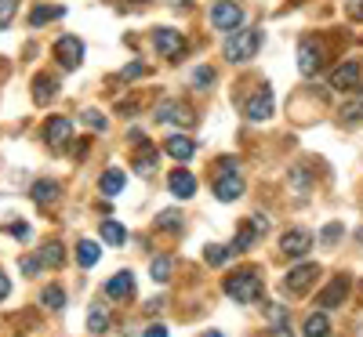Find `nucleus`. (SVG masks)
Here are the masks:
<instances>
[{
	"mask_svg": "<svg viewBox=\"0 0 363 337\" xmlns=\"http://www.w3.org/2000/svg\"><path fill=\"white\" fill-rule=\"evenodd\" d=\"M99 236L109 243V247H124V243H128V229L124 225H120V222H102V229H99Z\"/></svg>",
	"mask_w": 363,
	"mask_h": 337,
	"instance_id": "27",
	"label": "nucleus"
},
{
	"mask_svg": "<svg viewBox=\"0 0 363 337\" xmlns=\"http://www.w3.org/2000/svg\"><path fill=\"white\" fill-rule=\"evenodd\" d=\"M145 73H149V66H145V62H138V58H135V62H128L124 69L116 73V80H124V84H128V80H138V76H145Z\"/></svg>",
	"mask_w": 363,
	"mask_h": 337,
	"instance_id": "34",
	"label": "nucleus"
},
{
	"mask_svg": "<svg viewBox=\"0 0 363 337\" xmlns=\"http://www.w3.org/2000/svg\"><path fill=\"white\" fill-rule=\"evenodd\" d=\"M40 304H44V309H66V290L62 287H44Z\"/></svg>",
	"mask_w": 363,
	"mask_h": 337,
	"instance_id": "31",
	"label": "nucleus"
},
{
	"mask_svg": "<svg viewBox=\"0 0 363 337\" xmlns=\"http://www.w3.org/2000/svg\"><path fill=\"white\" fill-rule=\"evenodd\" d=\"M80 120H84V124H87L91 131H95V135H102V131L109 127V124H106V116H102L99 109H84V116H80Z\"/></svg>",
	"mask_w": 363,
	"mask_h": 337,
	"instance_id": "35",
	"label": "nucleus"
},
{
	"mask_svg": "<svg viewBox=\"0 0 363 337\" xmlns=\"http://www.w3.org/2000/svg\"><path fill=\"white\" fill-rule=\"evenodd\" d=\"M62 15H66V8H58V4H37L33 11H29V25L40 29V25H48V22H55V18H62Z\"/></svg>",
	"mask_w": 363,
	"mask_h": 337,
	"instance_id": "22",
	"label": "nucleus"
},
{
	"mask_svg": "<svg viewBox=\"0 0 363 337\" xmlns=\"http://www.w3.org/2000/svg\"><path fill=\"white\" fill-rule=\"evenodd\" d=\"M171 268H174V258H167V254L153 258V280L157 283H167L171 280Z\"/></svg>",
	"mask_w": 363,
	"mask_h": 337,
	"instance_id": "33",
	"label": "nucleus"
},
{
	"mask_svg": "<svg viewBox=\"0 0 363 337\" xmlns=\"http://www.w3.org/2000/svg\"><path fill=\"white\" fill-rule=\"evenodd\" d=\"M106 330H109V312H106V304H91V309H87V333L102 337Z\"/></svg>",
	"mask_w": 363,
	"mask_h": 337,
	"instance_id": "26",
	"label": "nucleus"
},
{
	"mask_svg": "<svg viewBox=\"0 0 363 337\" xmlns=\"http://www.w3.org/2000/svg\"><path fill=\"white\" fill-rule=\"evenodd\" d=\"M106 297H113V301L135 297V275H131V272H116L113 280L106 283Z\"/></svg>",
	"mask_w": 363,
	"mask_h": 337,
	"instance_id": "17",
	"label": "nucleus"
},
{
	"mask_svg": "<svg viewBox=\"0 0 363 337\" xmlns=\"http://www.w3.org/2000/svg\"><path fill=\"white\" fill-rule=\"evenodd\" d=\"M99 258H102V251H99L95 239H80V243H77V261H80V268L99 265Z\"/></svg>",
	"mask_w": 363,
	"mask_h": 337,
	"instance_id": "28",
	"label": "nucleus"
},
{
	"mask_svg": "<svg viewBox=\"0 0 363 337\" xmlns=\"http://www.w3.org/2000/svg\"><path fill=\"white\" fill-rule=\"evenodd\" d=\"M22 272H26V275H37V272H44V268H40V258H37V254L22 258Z\"/></svg>",
	"mask_w": 363,
	"mask_h": 337,
	"instance_id": "40",
	"label": "nucleus"
},
{
	"mask_svg": "<svg viewBox=\"0 0 363 337\" xmlns=\"http://www.w3.org/2000/svg\"><path fill=\"white\" fill-rule=\"evenodd\" d=\"M15 11H18V0H0V29L15 18Z\"/></svg>",
	"mask_w": 363,
	"mask_h": 337,
	"instance_id": "37",
	"label": "nucleus"
},
{
	"mask_svg": "<svg viewBox=\"0 0 363 337\" xmlns=\"http://www.w3.org/2000/svg\"><path fill=\"white\" fill-rule=\"evenodd\" d=\"M345 15L352 22H363V0H345Z\"/></svg>",
	"mask_w": 363,
	"mask_h": 337,
	"instance_id": "39",
	"label": "nucleus"
},
{
	"mask_svg": "<svg viewBox=\"0 0 363 337\" xmlns=\"http://www.w3.org/2000/svg\"><path fill=\"white\" fill-rule=\"evenodd\" d=\"M153 47L167 58V62H178V58L186 55V47H189V44H186V37H182L178 29L157 25V29H153Z\"/></svg>",
	"mask_w": 363,
	"mask_h": 337,
	"instance_id": "5",
	"label": "nucleus"
},
{
	"mask_svg": "<svg viewBox=\"0 0 363 337\" xmlns=\"http://www.w3.org/2000/svg\"><path fill=\"white\" fill-rule=\"evenodd\" d=\"M229 258H233V251H229V247H218V243H211V247H203V261H207L211 268L225 265Z\"/></svg>",
	"mask_w": 363,
	"mask_h": 337,
	"instance_id": "30",
	"label": "nucleus"
},
{
	"mask_svg": "<svg viewBox=\"0 0 363 337\" xmlns=\"http://www.w3.org/2000/svg\"><path fill=\"white\" fill-rule=\"evenodd\" d=\"M37 258H40V268H58L66 261V247L58 239H51V243H44V247L37 251Z\"/></svg>",
	"mask_w": 363,
	"mask_h": 337,
	"instance_id": "20",
	"label": "nucleus"
},
{
	"mask_svg": "<svg viewBox=\"0 0 363 337\" xmlns=\"http://www.w3.org/2000/svg\"><path fill=\"white\" fill-rule=\"evenodd\" d=\"M211 84H215V69H211V66H200V69L193 73V87H211Z\"/></svg>",
	"mask_w": 363,
	"mask_h": 337,
	"instance_id": "36",
	"label": "nucleus"
},
{
	"mask_svg": "<svg viewBox=\"0 0 363 337\" xmlns=\"http://www.w3.org/2000/svg\"><path fill=\"white\" fill-rule=\"evenodd\" d=\"M359 120H363V98L352 91V102L342 109V124H359Z\"/></svg>",
	"mask_w": 363,
	"mask_h": 337,
	"instance_id": "32",
	"label": "nucleus"
},
{
	"mask_svg": "<svg viewBox=\"0 0 363 337\" xmlns=\"http://www.w3.org/2000/svg\"><path fill=\"white\" fill-rule=\"evenodd\" d=\"M55 62L62 66V69H80V62H84V40L80 37H58V44H55Z\"/></svg>",
	"mask_w": 363,
	"mask_h": 337,
	"instance_id": "9",
	"label": "nucleus"
},
{
	"mask_svg": "<svg viewBox=\"0 0 363 337\" xmlns=\"http://www.w3.org/2000/svg\"><path fill=\"white\" fill-rule=\"evenodd\" d=\"M301 333H306V337H330V319L323 312H313L306 319V330H301Z\"/></svg>",
	"mask_w": 363,
	"mask_h": 337,
	"instance_id": "29",
	"label": "nucleus"
},
{
	"mask_svg": "<svg viewBox=\"0 0 363 337\" xmlns=\"http://www.w3.org/2000/svg\"><path fill=\"white\" fill-rule=\"evenodd\" d=\"M55 95H58V80L48 76V73H40V76L33 80V98H37V105H48Z\"/></svg>",
	"mask_w": 363,
	"mask_h": 337,
	"instance_id": "23",
	"label": "nucleus"
},
{
	"mask_svg": "<svg viewBox=\"0 0 363 337\" xmlns=\"http://www.w3.org/2000/svg\"><path fill=\"white\" fill-rule=\"evenodd\" d=\"M8 232H11V236H18V239H29V225H22V222H15Z\"/></svg>",
	"mask_w": 363,
	"mask_h": 337,
	"instance_id": "43",
	"label": "nucleus"
},
{
	"mask_svg": "<svg viewBox=\"0 0 363 337\" xmlns=\"http://www.w3.org/2000/svg\"><path fill=\"white\" fill-rule=\"evenodd\" d=\"M269 337H294V330H291V323L284 319V323H272V326H269Z\"/></svg>",
	"mask_w": 363,
	"mask_h": 337,
	"instance_id": "41",
	"label": "nucleus"
},
{
	"mask_svg": "<svg viewBox=\"0 0 363 337\" xmlns=\"http://www.w3.org/2000/svg\"><path fill=\"white\" fill-rule=\"evenodd\" d=\"M316 275H320V265L301 261V265H294V268L284 275V290H287V294H294V297L309 294V287L316 283Z\"/></svg>",
	"mask_w": 363,
	"mask_h": 337,
	"instance_id": "6",
	"label": "nucleus"
},
{
	"mask_svg": "<svg viewBox=\"0 0 363 337\" xmlns=\"http://www.w3.org/2000/svg\"><path fill=\"white\" fill-rule=\"evenodd\" d=\"M262 29H244V25H240V29H233V33H229V40H225V58H229V62H251V58L262 51Z\"/></svg>",
	"mask_w": 363,
	"mask_h": 337,
	"instance_id": "1",
	"label": "nucleus"
},
{
	"mask_svg": "<svg viewBox=\"0 0 363 337\" xmlns=\"http://www.w3.org/2000/svg\"><path fill=\"white\" fill-rule=\"evenodd\" d=\"M124 185H128V174L120 171V167H106L102 178H99L102 196H120V193H124Z\"/></svg>",
	"mask_w": 363,
	"mask_h": 337,
	"instance_id": "19",
	"label": "nucleus"
},
{
	"mask_svg": "<svg viewBox=\"0 0 363 337\" xmlns=\"http://www.w3.org/2000/svg\"><path fill=\"white\" fill-rule=\"evenodd\" d=\"M182 225V214L178 210H164L160 218H157V229H178Z\"/></svg>",
	"mask_w": 363,
	"mask_h": 337,
	"instance_id": "38",
	"label": "nucleus"
},
{
	"mask_svg": "<svg viewBox=\"0 0 363 337\" xmlns=\"http://www.w3.org/2000/svg\"><path fill=\"white\" fill-rule=\"evenodd\" d=\"M142 337H167V326L153 323V326H145V330H142Z\"/></svg>",
	"mask_w": 363,
	"mask_h": 337,
	"instance_id": "42",
	"label": "nucleus"
},
{
	"mask_svg": "<svg viewBox=\"0 0 363 337\" xmlns=\"http://www.w3.org/2000/svg\"><path fill=\"white\" fill-rule=\"evenodd\" d=\"M323 66V44L313 40V37H301L298 40V69L301 76H316Z\"/></svg>",
	"mask_w": 363,
	"mask_h": 337,
	"instance_id": "7",
	"label": "nucleus"
},
{
	"mask_svg": "<svg viewBox=\"0 0 363 337\" xmlns=\"http://www.w3.org/2000/svg\"><path fill=\"white\" fill-rule=\"evenodd\" d=\"M265 232H269V218H265V214H255L251 222H244V225L236 229V239L229 243V251H233V254H244V251H251V247H255V243H258Z\"/></svg>",
	"mask_w": 363,
	"mask_h": 337,
	"instance_id": "3",
	"label": "nucleus"
},
{
	"mask_svg": "<svg viewBox=\"0 0 363 337\" xmlns=\"http://www.w3.org/2000/svg\"><path fill=\"white\" fill-rule=\"evenodd\" d=\"M287 181H291V189H294L298 196H309V189H313V171H309L306 164H294L291 174H287Z\"/></svg>",
	"mask_w": 363,
	"mask_h": 337,
	"instance_id": "21",
	"label": "nucleus"
},
{
	"mask_svg": "<svg viewBox=\"0 0 363 337\" xmlns=\"http://www.w3.org/2000/svg\"><path fill=\"white\" fill-rule=\"evenodd\" d=\"M44 142H48V149H66L69 142H73V124L66 116H51L48 124H44Z\"/></svg>",
	"mask_w": 363,
	"mask_h": 337,
	"instance_id": "12",
	"label": "nucleus"
},
{
	"mask_svg": "<svg viewBox=\"0 0 363 337\" xmlns=\"http://www.w3.org/2000/svg\"><path fill=\"white\" fill-rule=\"evenodd\" d=\"M330 87L335 91H359V62H342L330 73Z\"/></svg>",
	"mask_w": 363,
	"mask_h": 337,
	"instance_id": "16",
	"label": "nucleus"
},
{
	"mask_svg": "<svg viewBox=\"0 0 363 337\" xmlns=\"http://www.w3.org/2000/svg\"><path fill=\"white\" fill-rule=\"evenodd\" d=\"M203 337H225L222 330H203Z\"/></svg>",
	"mask_w": 363,
	"mask_h": 337,
	"instance_id": "46",
	"label": "nucleus"
},
{
	"mask_svg": "<svg viewBox=\"0 0 363 337\" xmlns=\"http://www.w3.org/2000/svg\"><path fill=\"white\" fill-rule=\"evenodd\" d=\"M244 178H240V171L233 167V171H218V178H215V196L222 200V203H233V200H240L244 196Z\"/></svg>",
	"mask_w": 363,
	"mask_h": 337,
	"instance_id": "11",
	"label": "nucleus"
},
{
	"mask_svg": "<svg viewBox=\"0 0 363 337\" xmlns=\"http://www.w3.org/2000/svg\"><path fill=\"white\" fill-rule=\"evenodd\" d=\"M280 251H284L287 258H306V254L313 251V236H309L306 229H287L284 239H280Z\"/></svg>",
	"mask_w": 363,
	"mask_h": 337,
	"instance_id": "13",
	"label": "nucleus"
},
{
	"mask_svg": "<svg viewBox=\"0 0 363 337\" xmlns=\"http://www.w3.org/2000/svg\"><path fill=\"white\" fill-rule=\"evenodd\" d=\"M164 152H167L171 160L186 164V160H193V156H196V142H193L189 135H171V138L164 142Z\"/></svg>",
	"mask_w": 363,
	"mask_h": 337,
	"instance_id": "15",
	"label": "nucleus"
},
{
	"mask_svg": "<svg viewBox=\"0 0 363 337\" xmlns=\"http://www.w3.org/2000/svg\"><path fill=\"white\" fill-rule=\"evenodd\" d=\"M323 236H327V239H338V236H342V225H327Z\"/></svg>",
	"mask_w": 363,
	"mask_h": 337,
	"instance_id": "45",
	"label": "nucleus"
},
{
	"mask_svg": "<svg viewBox=\"0 0 363 337\" xmlns=\"http://www.w3.org/2000/svg\"><path fill=\"white\" fill-rule=\"evenodd\" d=\"M225 294L236 301V304H251L262 297V275L255 268H240L225 280Z\"/></svg>",
	"mask_w": 363,
	"mask_h": 337,
	"instance_id": "2",
	"label": "nucleus"
},
{
	"mask_svg": "<svg viewBox=\"0 0 363 337\" xmlns=\"http://www.w3.org/2000/svg\"><path fill=\"white\" fill-rule=\"evenodd\" d=\"M167 189H171L178 200H193V196H196V178H193L189 171H171Z\"/></svg>",
	"mask_w": 363,
	"mask_h": 337,
	"instance_id": "18",
	"label": "nucleus"
},
{
	"mask_svg": "<svg viewBox=\"0 0 363 337\" xmlns=\"http://www.w3.org/2000/svg\"><path fill=\"white\" fill-rule=\"evenodd\" d=\"M8 294H11V280H8V275H4V272H0V301H4Z\"/></svg>",
	"mask_w": 363,
	"mask_h": 337,
	"instance_id": "44",
	"label": "nucleus"
},
{
	"mask_svg": "<svg viewBox=\"0 0 363 337\" xmlns=\"http://www.w3.org/2000/svg\"><path fill=\"white\" fill-rule=\"evenodd\" d=\"M211 25L222 29V33H233V29L244 25V8L233 4V0H218V4L211 8Z\"/></svg>",
	"mask_w": 363,
	"mask_h": 337,
	"instance_id": "8",
	"label": "nucleus"
},
{
	"mask_svg": "<svg viewBox=\"0 0 363 337\" xmlns=\"http://www.w3.org/2000/svg\"><path fill=\"white\" fill-rule=\"evenodd\" d=\"M157 124H174V127H196V113H193V105H186V102H174V98H167V102H160L157 105Z\"/></svg>",
	"mask_w": 363,
	"mask_h": 337,
	"instance_id": "4",
	"label": "nucleus"
},
{
	"mask_svg": "<svg viewBox=\"0 0 363 337\" xmlns=\"http://www.w3.org/2000/svg\"><path fill=\"white\" fill-rule=\"evenodd\" d=\"M349 290H352V280H349V275H338V280H330V283L320 290V309H338V304L349 297Z\"/></svg>",
	"mask_w": 363,
	"mask_h": 337,
	"instance_id": "14",
	"label": "nucleus"
},
{
	"mask_svg": "<svg viewBox=\"0 0 363 337\" xmlns=\"http://www.w3.org/2000/svg\"><path fill=\"white\" fill-rule=\"evenodd\" d=\"M58 181H48V178H40V181H33V189H29V196H33L40 207H48V203H55L58 200Z\"/></svg>",
	"mask_w": 363,
	"mask_h": 337,
	"instance_id": "25",
	"label": "nucleus"
},
{
	"mask_svg": "<svg viewBox=\"0 0 363 337\" xmlns=\"http://www.w3.org/2000/svg\"><path fill=\"white\" fill-rule=\"evenodd\" d=\"M272 109H277V105H272V87L265 84V87H258L255 95L247 98L244 116L251 120V124H262V120H269V116H272Z\"/></svg>",
	"mask_w": 363,
	"mask_h": 337,
	"instance_id": "10",
	"label": "nucleus"
},
{
	"mask_svg": "<svg viewBox=\"0 0 363 337\" xmlns=\"http://www.w3.org/2000/svg\"><path fill=\"white\" fill-rule=\"evenodd\" d=\"M157 160H160V152H157V145H142L138 152H135V171L138 174H153L157 171Z\"/></svg>",
	"mask_w": 363,
	"mask_h": 337,
	"instance_id": "24",
	"label": "nucleus"
},
{
	"mask_svg": "<svg viewBox=\"0 0 363 337\" xmlns=\"http://www.w3.org/2000/svg\"><path fill=\"white\" fill-rule=\"evenodd\" d=\"M138 4H142V0H128V8H124V11H135Z\"/></svg>",
	"mask_w": 363,
	"mask_h": 337,
	"instance_id": "47",
	"label": "nucleus"
}]
</instances>
